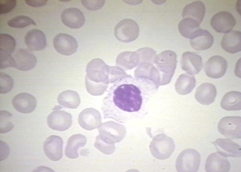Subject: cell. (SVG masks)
<instances>
[{
  "label": "cell",
  "mask_w": 241,
  "mask_h": 172,
  "mask_svg": "<svg viewBox=\"0 0 241 172\" xmlns=\"http://www.w3.org/2000/svg\"><path fill=\"white\" fill-rule=\"evenodd\" d=\"M25 3L30 6L33 7H39L45 5L47 0H26Z\"/></svg>",
  "instance_id": "41"
},
{
  "label": "cell",
  "mask_w": 241,
  "mask_h": 172,
  "mask_svg": "<svg viewBox=\"0 0 241 172\" xmlns=\"http://www.w3.org/2000/svg\"><path fill=\"white\" fill-rule=\"evenodd\" d=\"M205 12L204 4L198 1L187 5L183 9L182 16L183 19H191L200 24L203 19Z\"/></svg>",
  "instance_id": "24"
},
{
  "label": "cell",
  "mask_w": 241,
  "mask_h": 172,
  "mask_svg": "<svg viewBox=\"0 0 241 172\" xmlns=\"http://www.w3.org/2000/svg\"><path fill=\"white\" fill-rule=\"evenodd\" d=\"M62 107L59 106H55V107L52 110H58L59 109H60L62 108Z\"/></svg>",
  "instance_id": "45"
},
{
  "label": "cell",
  "mask_w": 241,
  "mask_h": 172,
  "mask_svg": "<svg viewBox=\"0 0 241 172\" xmlns=\"http://www.w3.org/2000/svg\"><path fill=\"white\" fill-rule=\"evenodd\" d=\"M175 148L173 140L163 134L156 136L150 145L152 154L159 159H165L169 157Z\"/></svg>",
  "instance_id": "6"
},
{
  "label": "cell",
  "mask_w": 241,
  "mask_h": 172,
  "mask_svg": "<svg viewBox=\"0 0 241 172\" xmlns=\"http://www.w3.org/2000/svg\"><path fill=\"white\" fill-rule=\"evenodd\" d=\"M241 94L239 92L232 91L226 93L222 98L220 105L227 111L238 110L241 108Z\"/></svg>",
  "instance_id": "26"
},
{
  "label": "cell",
  "mask_w": 241,
  "mask_h": 172,
  "mask_svg": "<svg viewBox=\"0 0 241 172\" xmlns=\"http://www.w3.org/2000/svg\"><path fill=\"white\" fill-rule=\"evenodd\" d=\"M217 95L215 86L208 82L204 83L197 88L195 94L196 100L203 105H209L213 102Z\"/></svg>",
  "instance_id": "22"
},
{
  "label": "cell",
  "mask_w": 241,
  "mask_h": 172,
  "mask_svg": "<svg viewBox=\"0 0 241 172\" xmlns=\"http://www.w3.org/2000/svg\"><path fill=\"white\" fill-rule=\"evenodd\" d=\"M226 59L219 56H214L210 57L205 63L204 70L208 77L218 79L225 74L227 68Z\"/></svg>",
  "instance_id": "10"
},
{
  "label": "cell",
  "mask_w": 241,
  "mask_h": 172,
  "mask_svg": "<svg viewBox=\"0 0 241 172\" xmlns=\"http://www.w3.org/2000/svg\"><path fill=\"white\" fill-rule=\"evenodd\" d=\"M236 7L237 12L241 15V2L240 0L237 1Z\"/></svg>",
  "instance_id": "43"
},
{
  "label": "cell",
  "mask_w": 241,
  "mask_h": 172,
  "mask_svg": "<svg viewBox=\"0 0 241 172\" xmlns=\"http://www.w3.org/2000/svg\"><path fill=\"white\" fill-rule=\"evenodd\" d=\"M137 56L135 52H124L120 54L116 60V65L119 67L127 68L135 64Z\"/></svg>",
  "instance_id": "31"
},
{
  "label": "cell",
  "mask_w": 241,
  "mask_h": 172,
  "mask_svg": "<svg viewBox=\"0 0 241 172\" xmlns=\"http://www.w3.org/2000/svg\"><path fill=\"white\" fill-rule=\"evenodd\" d=\"M0 160L4 159L8 157L9 152L8 145L4 142L0 141Z\"/></svg>",
  "instance_id": "40"
},
{
  "label": "cell",
  "mask_w": 241,
  "mask_h": 172,
  "mask_svg": "<svg viewBox=\"0 0 241 172\" xmlns=\"http://www.w3.org/2000/svg\"><path fill=\"white\" fill-rule=\"evenodd\" d=\"M241 119L240 116H227L223 117L218 123V131L229 139L240 138Z\"/></svg>",
  "instance_id": "7"
},
{
  "label": "cell",
  "mask_w": 241,
  "mask_h": 172,
  "mask_svg": "<svg viewBox=\"0 0 241 172\" xmlns=\"http://www.w3.org/2000/svg\"><path fill=\"white\" fill-rule=\"evenodd\" d=\"M200 162V155L197 151L194 149H187L181 152L178 156L176 168L178 172H197Z\"/></svg>",
  "instance_id": "4"
},
{
  "label": "cell",
  "mask_w": 241,
  "mask_h": 172,
  "mask_svg": "<svg viewBox=\"0 0 241 172\" xmlns=\"http://www.w3.org/2000/svg\"><path fill=\"white\" fill-rule=\"evenodd\" d=\"M114 31V35L118 40L128 43L137 38L139 29L138 24L135 21L126 18L121 20L116 24Z\"/></svg>",
  "instance_id": "5"
},
{
  "label": "cell",
  "mask_w": 241,
  "mask_h": 172,
  "mask_svg": "<svg viewBox=\"0 0 241 172\" xmlns=\"http://www.w3.org/2000/svg\"><path fill=\"white\" fill-rule=\"evenodd\" d=\"M13 85L12 79L4 73H0V93L5 94L10 91Z\"/></svg>",
  "instance_id": "35"
},
{
  "label": "cell",
  "mask_w": 241,
  "mask_h": 172,
  "mask_svg": "<svg viewBox=\"0 0 241 172\" xmlns=\"http://www.w3.org/2000/svg\"><path fill=\"white\" fill-rule=\"evenodd\" d=\"M14 58L8 52L0 49V68L4 69L8 67H15Z\"/></svg>",
  "instance_id": "36"
},
{
  "label": "cell",
  "mask_w": 241,
  "mask_h": 172,
  "mask_svg": "<svg viewBox=\"0 0 241 172\" xmlns=\"http://www.w3.org/2000/svg\"><path fill=\"white\" fill-rule=\"evenodd\" d=\"M190 39L191 46L197 50H203L210 48L214 41L213 37L209 31L201 29L194 32Z\"/></svg>",
  "instance_id": "20"
},
{
  "label": "cell",
  "mask_w": 241,
  "mask_h": 172,
  "mask_svg": "<svg viewBox=\"0 0 241 172\" xmlns=\"http://www.w3.org/2000/svg\"><path fill=\"white\" fill-rule=\"evenodd\" d=\"M12 114L6 111H0V129L1 133H5L11 131L14 127L13 124L10 121Z\"/></svg>",
  "instance_id": "34"
},
{
  "label": "cell",
  "mask_w": 241,
  "mask_h": 172,
  "mask_svg": "<svg viewBox=\"0 0 241 172\" xmlns=\"http://www.w3.org/2000/svg\"><path fill=\"white\" fill-rule=\"evenodd\" d=\"M12 104L17 111L23 113L32 112L35 109L36 100L33 95L22 92L16 95L12 100Z\"/></svg>",
  "instance_id": "14"
},
{
  "label": "cell",
  "mask_w": 241,
  "mask_h": 172,
  "mask_svg": "<svg viewBox=\"0 0 241 172\" xmlns=\"http://www.w3.org/2000/svg\"><path fill=\"white\" fill-rule=\"evenodd\" d=\"M82 5L86 9L91 11L98 10L104 5L105 0H81Z\"/></svg>",
  "instance_id": "38"
},
{
  "label": "cell",
  "mask_w": 241,
  "mask_h": 172,
  "mask_svg": "<svg viewBox=\"0 0 241 172\" xmlns=\"http://www.w3.org/2000/svg\"><path fill=\"white\" fill-rule=\"evenodd\" d=\"M196 81L194 77L187 73L181 75L175 84L176 91L179 94L185 95L190 93L195 86Z\"/></svg>",
  "instance_id": "28"
},
{
  "label": "cell",
  "mask_w": 241,
  "mask_h": 172,
  "mask_svg": "<svg viewBox=\"0 0 241 172\" xmlns=\"http://www.w3.org/2000/svg\"><path fill=\"white\" fill-rule=\"evenodd\" d=\"M72 122L71 114L63 110L54 111L48 116L47 123L51 129L59 131L68 129Z\"/></svg>",
  "instance_id": "11"
},
{
  "label": "cell",
  "mask_w": 241,
  "mask_h": 172,
  "mask_svg": "<svg viewBox=\"0 0 241 172\" xmlns=\"http://www.w3.org/2000/svg\"><path fill=\"white\" fill-rule=\"evenodd\" d=\"M241 33L236 30H231L223 36L221 42L222 48L230 53H235L241 51Z\"/></svg>",
  "instance_id": "23"
},
{
  "label": "cell",
  "mask_w": 241,
  "mask_h": 172,
  "mask_svg": "<svg viewBox=\"0 0 241 172\" xmlns=\"http://www.w3.org/2000/svg\"><path fill=\"white\" fill-rule=\"evenodd\" d=\"M58 104L64 107L74 109L79 105L80 99L79 96L76 91L67 90L60 93L57 98Z\"/></svg>",
  "instance_id": "27"
},
{
  "label": "cell",
  "mask_w": 241,
  "mask_h": 172,
  "mask_svg": "<svg viewBox=\"0 0 241 172\" xmlns=\"http://www.w3.org/2000/svg\"><path fill=\"white\" fill-rule=\"evenodd\" d=\"M0 49L4 50L10 54L15 49L16 42L11 35L5 33L0 34Z\"/></svg>",
  "instance_id": "33"
},
{
  "label": "cell",
  "mask_w": 241,
  "mask_h": 172,
  "mask_svg": "<svg viewBox=\"0 0 241 172\" xmlns=\"http://www.w3.org/2000/svg\"><path fill=\"white\" fill-rule=\"evenodd\" d=\"M62 139L59 136L51 135L48 137L43 145L45 154L50 160L54 161L60 160L62 156Z\"/></svg>",
  "instance_id": "13"
},
{
  "label": "cell",
  "mask_w": 241,
  "mask_h": 172,
  "mask_svg": "<svg viewBox=\"0 0 241 172\" xmlns=\"http://www.w3.org/2000/svg\"><path fill=\"white\" fill-rule=\"evenodd\" d=\"M53 45L57 52L65 56H70L77 50L78 45L72 36L63 33L57 34L53 40Z\"/></svg>",
  "instance_id": "8"
},
{
  "label": "cell",
  "mask_w": 241,
  "mask_h": 172,
  "mask_svg": "<svg viewBox=\"0 0 241 172\" xmlns=\"http://www.w3.org/2000/svg\"><path fill=\"white\" fill-rule=\"evenodd\" d=\"M8 26L12 27L22 28L30 25H36L35 22L30 17L25 16H18L9 20Z\"/></svg>",
  "instance_id": "32"
},
{
  "label": "cell",
  "mask_w": 241,
  "mask_h": 172,
  "mask_svg": "<svg viewBox=\"0 0 241 172\" xmlns=\"http://www.w3.org/2000/svg\"><path fill=\"white\" fill-rule=\"evenodd\" d=\"M85 83L87 91L91 95H103L110 82V66L101 59L95 58L87 64Z\"/></svg>",
  "instance_id": "2"
},
{
  "label": "cell",
  "mask_w": 241,
  "mask_h": 172,
  "mask_svg": "<svg viewBox=\"0 0 241 172\" xmlns=\"http://www.w3.org/2000/svg\"><path fill=\"white\" fill-rule=\"evenodd\" d=\"M230 168V163L226 157L218 152L208 156L205 166L206 171L208 172H229Z\"/></svg>",
  "instance_id": "19"
},
{
  "label": "cell",
  "mask_w": 241,
  "mask_h": 172,
  "mask_svg": "<svg viewBox=\"0 0 241 172\" xmlns=\"http://www.w3.org/2000/svg\"><path fill=\"white\" fill-rule=\"evenodd\" d=\"M113 83L103 100L102 109L105 117L114 119L139 112L158 88L152 80L145 77L123 76Z\"/></svg>",
  "instance_id": "1"
},
{
  "label": "cell",
  "mask_w": 241,
  "mask_h": 172,
  "mask_svg": "<svg viewBox=\"0 0 241 172\" xmlns=\"http://www.w3.org/2000/svg\"><path fill=\"white\" fill-rule=\"evenodd\" d=\"M153 1V2L155 3V4H161L162 3H163L165 2L166 1H163V0H162V1H155V0H154V1Z\"/></svg>",
  "instance_id": "44"
},
{
  "label": "cell",
  "mask_w": 241,
  "mask_h": 172,
  "mask_svg": "<svg viewBox=\"0 0 241 172\" xmlns=\"http://www.w3.org/2000/svg\"><path fill=\"white\" fill-rule=\"evenodd\" d=\"M61 18L65 26L72 29L79 28L85 22L83 13L76 8H70L64 10L61 13Z\"/></svg>",
  "instance_id": "17"
},
{
  "label": "cell",
  "mask_w": 241,
  "mask_h": 172,
  "mask_svg": "<svg viewBox=\"0 0 241 172\" xmlns=\"http://www.w3.org/2000/svg\"><path fill=\"white\" fill-rule=\"evenodd\" d=\"M180 64L182 69L188 74H197L202 68V59L196 53L186 52L182 55Z\"/></svg>",
  "instance_id": "15"
},
{
  "label": "cell",
  "mask_w": 241,
  "mask_h": 172,
  "mask_svg": "<svg viewBox=\"0 0 241 172\" xmlns=\"http://www.w3.org/2000/svg\"><path fill=\"white\" fill-rule=\"evenodd\" d=\"M15 62V68L26 71L33 69L37 63L35 56L29 50L25 48L19 49L13 57Z\"/></svg>",
  "instance_id": "16"
},
{
  "label": "cell",
  "mask_w": 241,
  "mask_h": 172,
  "mask_svg": "<svg viewBox=\"0 0 241 172\" xmlns=\"http://www.w3.org/2000/svg\"><path fill=\"white\" fill-rule=\"evenodd\" d=\"M86 137L77 134L70 137L68 140L65 150V156L70 159L76 158L79 156L78 150L86 143Z\"/></svg>",
  "instance_id": "25"
},
{
  "label": "cell",
  "mask_w": 241,
  "mask_h": 172,
  "mask_svg": "<svg viewBox=\"0 0 241 172\" xmlns=\"http://www.w3.org/2000/svg\"><path fill=\"white\" fill-rule=\"evenodd\" d=\"M98 128L100 138L110 144L120 142L126 134V129L123 126L112 121L101 123Z\"/></svg>",
  "instance_id": "3"
},
{
  "label": "cell",
  "mask_w": 241,
  "mask_h": 172,
  "mask_svg": "<svg viewBox=\"0 0 241 172\" xmlns=\"http://www.w3.org/2000/svg\"><path fill=\"white\" fill-rule=\"evenodd\" d=\"M218 152L225 157L239 158L241 147L229 139L218 138L212 142Z\"/></svg>",
  "instance_id": "18"
},
{
  "label": "cell",
  "mask_w": 241,
  "mask_h": 172,
  "mask_svg": "<svg viewBox=\"0 0 241 172\" xmlns=\"http://www.w3.org/2000/svg\"><path fill=\"white\" fill-rule=\"evenodd\" d=\"M156 62L159 66L167 68L173 74L176 64V54L171 50L165 51L159 55Z\"/></svg>",
  "instance_id": "29"
},
{
  "label": "cell",
  "mask_w": 241,
  "mask_h": 172,
  "mask_svg": "<svg viewBox=\"0 0 241 172\" xmlns=\"http://www.w3.org/2000/svg\"><path fill=\"white\" fill-rule=\"evenodd\" d=\"M124 1L127 3L131 5L139 4L141 3L142 2V1L141 0H138V1L124 0Z\"/></svg>",
  "instance_id": "42"
},
{
  "label": "cell",
  "mask_w": 241,
  "mask_h": 172,
  "mask_svg": "<svg viewBox=\"0 0 241 172\" xmlns=\"http://www.w3.org/2000/svg\"><path fill=\"white\" fill-rule=\"evenodd\" d=\"M200 25L198 22L191 19L183 18L179 22L178 29L183 36L190 39L194 32L200 29Z\"/></svg>",
  "instance_id": "30"
},
{
  "label": "cell",
  "mask_w": 241,
  "mask_h": 172,
  "mask_svg": "<svg viewBox=\"0 0 241 172\" xmlns=\"http://www.w3.org/2000/svg\"><path fill=\"white\" fill-rule=\"evenodd\" d=\"M16 1L15 0H1L0 1V14L9 13L15 7Z\"/></svg>",
  "instance_id": "39"
},
{
  "label": "cell",
  "mask_w": 241,
  "mask_h": 172,
  "mask_svg": "<svg viewBox=\"0 0 241 172\" xmlns=\"http://www.w3.org/2000/svg\"><path fill=\"white\" fill-rule=\"evenodd\" d=\"M210 24L216 31L226 33L232 30L236 24L233 16L226 11H222L215 14L212 17Z\"/></svg>",
  "instance_id": "9"
},
{
  "label": "cell",
  "mask_w": 241,
  "mask_h": 172,
  "mask_svg": "<svg viewBox=\"0 0 241 172\" xmlns=\"http://www.w3.org/2000/svg\"><path fill=\"white\" fill-rule=\"evenodd\" d=\"M94 146L100 152L107 155L112 153L115 149L114 144H110L105 142L99 135L96 138Z\"/></svg>",
  "instance_id": "37"
},
{
  "label": "cell",
  "mask_w": 241,
  "mask_h": 172,
  "mask_svg": "<svg viewBox=\"0 0 241 172\" xmlns=\"http://www.w3.org/2000/svg\"><path fill=\"white\" fill-rule=\"evenodd\" d=\"M25 43L32 51H39L44 49L46 45L45 36L41 30L33 29L28 31L24 37Z\"/></svg>",
  "instance_id": "21"
},
{
  "label": "cell",
  "mask_w": 241,
  "mask_h": 172,
  "mask_svg": "<svg viewBox=\"0 0 241 172\" xmlns=\"http://www.w3.org/2000/svg\"><path fill=\"white\" fill-rule=\"evenodd\" d=\"M101 117L99 112L93 108H86L79 114L78 122L83 128L92 130L98 128L101 124Z\"/></svg>",
  "instance_id": "12"
}]
</instances>
